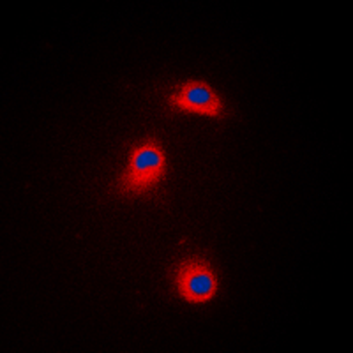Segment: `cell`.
Wrapping results in <instances>:
<instances>
[{"label":"cell","mask_w":353,"mask_h":353,"mask_svg":"<svg viewBox=\"0 0 353 353\" xmlns=\"http://www.w3.org/2000/svg\"><path fill=\"white\" fill-rule=\"evenodd\" d=\"M168 165L166 154L154 137L132 145L128 166L117 181L115 191L122 196H147L165 181Z\"/></svg>","instance_id":"obj_1"},{"label":"cell","mask_w":353,"mask_h":353,"mask_svg":"<svg viewBox=\"0 0 353 353\" xmlns=\"http://www.w3.org/2000/svg\"><path fill=\"white\" fill-rule=\"evenodd\" d=\"M172 286L182 301L205 304L217 295V272L207 258L191 254L173 267Z\"/></svg>","instance_id":"obj_2"},{"label":"cell","mask_w":353,"mask_h":353,"mask_svg":"<svg viewBox=\"0 0 353 353\" xmlns=\"http://www.w3.org/2000/svg\"><path fill=\"white\" fill-rule=\"evenodd\" d=\"M165 105L172 112H194L201 115L223 119L226 112L225 99L209 85L182 81L173 85L165 94Z\"/></svg>","instance_id":"obj_3"}]
</instances>
